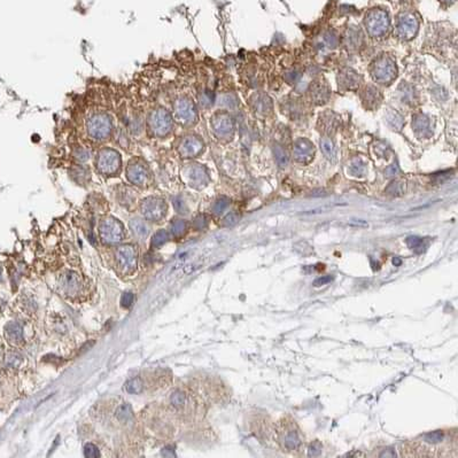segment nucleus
<instances>
[{"label":"nucleus","instance_id":"f257e3e1","mask_svg":"<svg viewBox=\"0 0 458 458\" xmlns=\"http://www.w3.org/2000/svg\"><path fill=\"white\" fill-rule=\"evenodd\" d=\"M86 130L94 140H105L112 135L113 122L106 114H94L86 123Z\"/></svg>","mask_w":458,"mask_h":458},{"label":"nucleus","instance_id":"f03ea898","mask_svg":"<svg viewBox=\"0 0 458 458\" xmlns=\"http://www.w3.org/2000/svg\"><path fill=\"white\" fill-rule=\"evenodd\" d=\"M150 131L157 137H166L172 130V117L167 109L159 107L150 112L148 116Z\"/></svg>","mask_w":458,"mask_h":458},{"label":"nucleus","instance_id":"7ed1b4c3","mask_svg":"<svg viewBox=\"0 0 458 458\" xmlns=\"http://www.w3.org/2000/svg\"><path fill=\"white\" fill-rule=\"evenodd\" d=\"M99 235L105 244H118L124 238V227L118 219L106 217L100 223Z\"/></svg>","mask_w":458,"mask_h":458},{"label":"nucleus","instance_id":"20e7f679","mask_svg":"<svg viewBox=\"0 0 458 458\" xmlns=\"http://www.w3.org/2000/svg\"><path fill=\"white\" fill-rule=\"evenodd\" d=\"M173 116L176 121L184 125L193 124L198 118L195 105L189 98H180L173 104Z\"/></svg>","mask_w":458,"mask_h":458},{"label":"nucleus","instance_id":"39448f33","mask_svg":"<svg viewBox=\"0 0 458 458\" xmlns=\"http://www.w3.org/2000/svg\"><path fill=\"white\" fill-rule=\"evenodd\" d=\"M365 27L372 37H380L387 33L389 19L386 12L381 10L371 11L365 17Z\"/></svg>","mask_w":458,"mask_h":458},{"label":"nucleus","instance_id":"423d86ee","mask_svg":"<svg viewBox=\"0 0 458 458\" xmlns=\"http://www.w3.org/2000/svg\"><path fill=\"white\" fill-rule=\"evenodd\" d=\"M121 155L112 148L100 150L97 157V169L104 175H113L121 167Z\"/></svg>","mask_w":458,"mask_h":458},{"label":"nucleus","instance_id":"0eeeda50","mask_svg":"<svg viewBox=\"0 0 458 458\" xmlns=\"http://www.w3.org/2000/svg\"><path fill=\"white\" fill-rule=\"evenodd\" d=\"M141 213L144 217L149 221L158 222L164 217L167 214V203L166 201L157 196H149L141 201L140 205Z\"/></svg>","mask_w":458,"mask_h":458},{"label":"nucleus","instance_id":"6e6552de","mask_svg":"<svg viewBox=\"0 0 458 458\" xmlns=\"http://www.w3.org/2000/svg\"><path fill=\"white\" fill-rule=\"evenodd\" d=\"M396 76V66L387 57L380 58L374 62L372 77L381 84H389Z\"/></svg>","mask_w":458,"mask_h":458},{"label":"nucleus","instance_id":"1a4fd4ad","mask_svg":"<svg viewBox=\"0 0 458 458\" xmlns=\"http://www.w3.org/2000/svg\"><path fill=\"white\" fill-rule=\"evenodd\" d=\"M417 31H418V21L414 14L404 13L398 16L396 24V34L398 37L404 40L411 39L415 37Z\"/></svg>","mask_w":458,"mask_h":458},{"label":"nucleus","instance_id":"9d476101","mask_svg":"<svg viewBox=\"0 0 458 458\" xmlns=\"http://www.w3.org/2000/svg\"><path fill=\"white\" fill-rule=\"evenodd\" d=\"M148 168L146 167V164L137 161V160H132L126 167V177L128 181L132 184L141 186L144 185L148 180Z\"/></svg>","mask_w":458,"mask_h":458},{"label":"nucleus","instance_id":"9b49d317","mask_svg":"<svg viewBox=\"0 0 458 458\" xmlns=\"http://www.w3.org/2000/svg\"><path fill=\"white\" fill-rule=\"evenodd\" d=\"M116 259L118 265L124 272L134 271L137 267V251L134 246L125 245L117 249Z\"/></svg>","mask_w":458,"mask_h":458},{"label":"nucleus","instance_id":"f8f14e48","mask_svg":"<svg viewBox=\"0 0 458 458\" xmlns=\"http://www.w3.org/2000/svg\"><path fill=\"white\" fill-rule=\"evenodd\" d=\"M180 153L184 158H195L202 152L203 143L199 137L196 136H186L180 143Z\"/></svg>","mask_w":458,"mask_h":458},{"label":"nucleus","instance_id":"ddd939ff","mask_svg":"<svg viewBox=\"0 0 458 458\" xmlns=\"http://www.w3.org/2000/svg\"><path fill=\"white\" fill-rule=\"evenodd\" d=\"M212 125L215 135L217 137H221V138L231 136L233 134V129H235V123H233L232 118L226 115V114L215 115L212 121Z\"/></svg>","mask_w":458,"mask_h":458},{"label":"nucleus","instance_id":"4468645a","mask_svg":"<svg viewBox=\"0 0 458 458\" xmlns=\"http://www.w3.org/2000/svg\"><path fill=\"white\" fill-rule=\"evenodd\" d=\"M185 176L190 184L194 187H202L208 183V173L199 164H190L185 168Z\"/></svg>","mask_w":458,"mask_h":458},{"label":"nucleus","instance_id":"2eb2a0df","mask_svg":"<svg viewBox=\"0 0 458 458\" xmlns=\"http://www.w3.org/2000/svg\"><path fill=\"white\" fill-rule=\"evenodd\" d=\"M60 287L61 290L68 295H76L81 291V279L80 276L75 272L67 271L60 277Z\"/></svg>","mask_w":458,"mask_h":458},{"label":"nucleus","instance_id":"dca6fc26","mask_svg":"<svg viewBox=\"0 0 458 458\" xmlns=\"http://www.w3.org/2000/svg\"><path fill=\"white\" fill-rule=\"evenodd\" d=\"M293 153H294V159L297 162L307 163L314 158V145L307 139H299L294 145Z\"/></svg>","mask_w":458,"mask_h":458},{"label":"nucleus","instance_id":"f3484780","mask_svg":"<svg viewBox=\"0 0 458 458\" xmlns=\"http://www.w3.org/2000/svg\"><path fill=\"white\" fill-rule=\"evenodd\" d=\"M281 441L283 443L284 448L288 449V450H296L297 448L301 446V438L299 433L296 432L294 428L287 427L282 433Z\"/></svg>","mask_w":458,"mask_h":458},{"label":"nucleus","instance_id":"a211bd4d","mask_svg":"<svg viewBox=\"0 0 458 458\" xmlns=\"http://www.w3.org/2000/svg\"><path fill=\"white\" fill-rule=\"evenodd\" d=\"M360 76L350 69L342 71L340 77H339V85L346 90H352L357 88L360 85Z\"/></svg>","mask_w":458,"mask_h":458},{"label":"nucleus","instance_id":"6ab92c4d","mask_svg":"<svg viewBox=\"0 0 458 458\" xmlns=\"http://www.w3.org/2000/svg\"><path fill=\"white\" fill-rule=\"evenodd\" d=\"M362 98H363V103L366 107L374 108L379 106L383 97L381 93L377 89L373 88V86H366L363 94H362Z\"/></svg>","mask_w":458,"mask_h":458},{"label":"nucleus","instance_id":"aec40b11","mask_svg":"<svg viewBox=\"0 0 458 458\" xmlns=\"http://www.w3.org/2000/svg\"><path fill=\"white\" fill-rule=\"evenodd\" d=\"M329 97V91L328 88L323 83H316L315 85L311 86V98L315 103L317 104H324L327 101Z\"/></svg>","mask_w":458,"mask_h":458},{"label":"nucleus","instance_id":"412c9836","mask_svg":"<svg viewBox=\"0 0 458 458\" xmlns=\"http://www.w3.org/2000/svg\"><path fill=\"white\" fill-rule=\"evenodd\" d=\"M129 225H130L131 231L134 232V235L140 238V239H145V238L148 236L149 228L147 226V224H146L144 221H141V219H139V218L131 219Z\"/></svg>","mask_w":458,"mask_h":458},{"label":"nucleus","instance_id":"4be33fe9","mask_svg":"<svg viewBox=\"0 0 458 458\" xmlns=\"http://www.w3.org/2000/svg\"><path fill=\"white\" fill-rule=\"evenodd\" d=\"M5 331L7 337L10 338V340L20 342L23 339V328L21 325L16 322H11L6 325Z\"/></svg>","mask_w":458,"mask_h":458},{"label":"nucleus","instance_id":"5701e85b","mask_svg":"<svg viewBox=\"0 0 458 458\" xmlns=\"http://www.w3.org/2000/svg\"><path fill=\"white\" fill-rule=\"evenodd\" d=\"M412 124H414V129L418 135H421V136L428 135L429 123H428V120L426 116H424V115L416 116Z\"/></svg>","mask_w":458,"mask_h":458},{"label":"nucleus","instance_id":"b1692460","mask_svg":"<svg viewBox=\"0 0 458 458\" xmlns=\"http://www.w3.org/2000/svg\"><path fill=\"white\" fill-rule=\"evenodd\" d=\"M320 148H322L323 153L325 157H326L328 160L331 161H334L336 160V149H334V145L332 143V140L328 138V137H323L320 139Z\"/></svg>","mask_w":458,"mask_h":458},{"label":"nucleus","instance_id":"393cba45","mask_svg":"<svg viewBox=\"0 0 458 458\" xmlns=\"http://www.w3.org/2000/svg\"><path fill=\"white\" fill-rule=\"evenodd\" d=\"M421 439H423V442L434 446V444L441 443L443 441L444 433H443V430H433V432L424 434L423 437H421Z\"/></svg>","mask_w":458,"mask_h":458},{"label":"nucleus","instance_id":"a878e982","mask_svg":"<svg viewBox=\"0 0 458 458\" xmlns=\"http://www.w3.org/2000/svg\"><path fill=\"white\" fill-rule=\"evenodd\" d=\"M116 417L118 420L122 421V423H125V421L130 420L132 418L131 405L128 404V403H123V404L118 406V409L116 410Z\"/></svg>","mask_w":458,"mask_h":458},{"label":"nucleus","instance_id":"bb28decb","mask_svg":"<svg viewBox=\"0 0 458 458\" xmlns=\"http://www.w3.org/2000/svg\"><path fill=\"white\" fill-rule=\"evenodd\" d=\"M186 227H187L186 222L184 221V219H181V218L173 219L170 224L171 232L175 237H182L183 235H184V233L186 232Z\"/></svg>","mask_w":458,"mask_h":458},{"label":"nucleus","instance_id":"cd10ccee","mask_svg":"<svg viewBox=\"0 0 458 458\" xmlns=\"http://www.w3.org/2000/svg\"><path fill=\"white\" fill-rule=\"evenodd\" d=\"M125 389L130 394H140L143 392V381H141L140 378L130 379L125 384Z\"/></svg>","mask_w":458,"mask_h":458},{"label":"nucleus","instance_id":"c85d7f7f","mask_svg":"<svg viewBox=\"0 0 458 458\" xmlns=\"http://www.w3.org/2000/svg\"><path fill=\"white\" fill-rule=\"evenodd\" d=\"M406 245L410 249H414L417 253H421L423 251V239L419 237H409L406 238Z\"/></svg>","mask_w":458,"mask_h":458},{"label":"nucleus","instance_id":"c756f323","mask_svg":"<svg viewBox=\"0 0 458 458\" xmlns=\"http://www.w3.org/2000/svg\"><path fill=\"white\" fill-rule=\"evenodd\" d=\"M169 239V235L166 230H159L155 233L153 239H152V246L153 247H160L163 244H166Z\"/></svg>","mask_w":458,"mask_h":458},{"label":"nucleus","instance_id":"7c9ffc66","mask_svg":"<svg viewBox=\"0 0 458 458\" xmlns=\"http://www.w3.org/2000/svg\"><path fill=\"white\" fill-rule=\"evenodd\" d=\"M274 158H276L277 163L281 167L287 166V163H288L287 154L285 150H284V148L281 147V146H276V147H274Z\"/></svg>","mask_w":458,"mask_h":458},{"label":"nucleus","instance_id":"2f4dec72","mask_svg":"<svg viewBox=\"0 0 458 458\" xmlns=\"http://www.w3.org/2000/svg\"><path fill=\"white\" fill-rule=\"evenodd\" d=\"M228 205H230V201H228V199L219 198L213 206V213L215 215H221L224 210L227 208Z\"/></svg>","mask_w":458,"mask_h":458},{"label":"nucleus","instance_id":"473e14b6","mask_svg":"<svg viewBox=\"0 0 458 458\" xmlns=\"http://www.w3.org/2000/svg\"><path fill=\"white\" fill-rule=\"evenodd\" d=\"M74 157H75V159H76V161H77V162L85 163L86 161H88V160H90V158H91V153H90V150H88L86 148L80 147V148H77V149L75 150Z\"/></svg>","mask_w":458,"mask_h":458},{"label":"nucleus","instance_id":"72a5a7b5","mask_svg":"<svg viewBox=\"0 0 458 458\" xmlns=\"http://www.w3.org/2000/svg\"><path fill=\"white\" fill-rule=\"evenodd\" d=\"M186 396L184 393L182 392H175L171 395V404L175 408H181L185 404Z\"/></svg>","mask_w":458,"mask_h":458},{"label":"nucleus","instance_id":"f704fd0d","mask_svg":"<svg viewBox=\"0 0 458 458\" xmlns=\"http://www.w3.org/2000/svg\"><path fill=\"white\" fill-rule=\"evenodd\" d=\"M255 106H256L255 107L256 111L258 112L265 113L268 109H270V107H271V104H270V100L268 99V97H263V98H258Z\"/></svg>","mask_w":458,"mask_h":458},{"label":"nucleus","instance_id":"c9c22d12","mask_svg":"<svg viewBox=\"0 0 458 458\" xmlns=\"http://www.w3.org/2000/svg\"><path fill=\"white\" fill-rule=\"evenodd\" d=\"M387 192L392 195H400L404 192V185L401 182H394L388 186Z\"/></svg>","mask_w":458,"mask_h":458},{"label":"nucleus","instance_id":"e433bc0d","mask_svg":"<svg viewBox=\"0 0 458 458\" xmlns=\"http://www.w3.org/2000/svg\"><path fill=\"white\" fill-rule=\"evenodd\" d=\"M84 455H85V457H89V458H95V457H99L100 453H99L98 448L95 447L93 443H86L84 447Z\"/></svg>","mask_w":458,"mask_h":458},{"label":"nucleus","instance_id":"4c0bfd02","mask_svg":"<svg viewBox=\"0 0 458 458\" xmlns=\"http://www.w3.org/2000/svg\"><path fill=\"white\" fill-rule=\"evenodd\" d=\"M219 105H221V106H224V107H227V108H235V106H236V99L232 97V95H230V94H226V95H222L221 98H219Z\"/></svg>","mask_w":458,"mask_h":458},{"label":"nucleus","instance_id":"58836bf2","mask_svg":"<svg viewBox=\"0 0 458 458\" xmlns=\"http://www.w3.org/2000/svg\"><path fill=\"white\" fill-rule=\"evenodd\" d=\"M207 224L208 219L205 215H199V216H196L193 221V225L196 230H203V228L207 227Z\"/></svg>","mask_w":458,"mask_h":458},{"label":"nucleus","instance_id":"ea45409f","mask_svg":"<svg viewBox=\"0 0 458 458\" xmlns=\"http://www.w3.org/2000/svg\"><path fill=\"white\" fill-rule=\"evenodd\" d=\"M239 215H237V214H235V213H231V214H228V215H226L225 217H224V219H223V225H225V226H233L235 225V224H237L238 223V221H239Z\"/></svg>","mask_w":458,"mask_h":458},{"label":"nucleus","instance_id":"a19ab883","mask_svg":"<svg viewBox=\"0 0 458 458\" xmlns=\"http://www.w3.org/2000/svg\"><path fill=\"white\" fill-rule=\"evenodd\" d=\"M322 452V444H320L318 441H315L314 443H311L310 444V447H309V452H308V455L311 457H315V456H318L319 453Z\"/></svg>","mask_w":458,"mask_h":458},{"label":"nucleus","instance_id":"79ce46f5","mask_svg":"<svg viewBox=\"0 0 458 458\" xmlns=\"http://www.w3.org/2000/svg\"><path fill=\"white\" fill-rule=\"evenodd\" d=\"M213 101H214V94L213 93L205 92V93L201 94L200 103H201V105H202V106L208 107V106H210V105L213 104Z\"/></svg>","mask_w":458,"mask_h":458},{"label":"nucleus","instance_id":"37998d69","mask_svg":"<svg viewBox=\"0 0 458 458\" xmlns=\"http://www.w3.org/2000/svg\"><path fill=\"white\" fill-rule=\"evenodd\" d=\"M134 299H135V296L130 292L125 293V294H123L122 299H121L122 307H124V308H129V307H131V304L134 303Z\"/></svg>","mask_w":458,"mask_h":458},{"label":"nucleus","instance_id":"c03bdc74","mask_svg":"<svg viewBox=\"0 0 458 458\" xmlns=\"http://www.w3.org/2000/svg\"><path fill=\"white\" fill-rule=\"evenodd\" d=\"M6 363L14 368V366H17L21 363V356L16 354H10L6 357Z\"/></svg>","mask_w":458,"mask_h":458},{"label":"nucleus","instance_id":"a18cd8bd","mask_svg":"<svg viewBox=\"0 0 458 458\" xmlns=\"http://www.w3.org/2000/svg\"><path fill=\"white\" fill-rule=\"evenodd\" d=\"M351 172L357 176L361 175V173H363L364 172V164L361 161H359V160H356V161L351 164Z\"/></svg>","mask_w":458,"mask_h":458},{"label":"nucleus","instance_id":"49530a36","mask_svg":"<svg viewBox=\"0 0 458 458\" xmlns=\"http://www.w3.org/2000/svg\"><path fill=\"white\" fill-rule=\"evenodd\" d=\"M173 207H175V209L177 210L178 213H182V214L186 213V207H185V205H184V202H183V200L181 198H175V199H173Z\"/></svg>","mask_w":458,"mask_h":458},{"label":"nucleus","instance_id":"de8ad7c7","mask_svg":"<svg viewBox=\"0 0 458 458\" xmlns=\"http://www.w3.org/2000/svg\"><path fill=\"white\" fill-rule=\"evenodd\" d=\"M332 277L331 276H323V277H319V278H317L316 279V281L314 282V286L315 287H320V286H323V285H326V284H328V283H331L332 282Z\"/></svg>","mask_w":458,"mask_h":458},{"label":"nucleus","instance_id":"09e8293b","mask_svg":"<svg viewBox=\"0 0 458 458\" xmlns=\"http://www.w3.org/2000/svg\"><path fill=\"white\" fill-rule=\"evenodd\" d=\"M379 457H395V452L392 448H387L383 450L381 453H379Z\"/></svg>","mask_w":458,"mask_h":458},{"label":"nucleus","instance_id":"8fccbe9b","mask_svg":"<svg viewBox=\"0 0 458 458\" xmlns=\"http://www.w3.org/2000/svg\"><path fill=\"white\" fill-rule=\"evenodd\" d=\"M393 263L395 264V265H400L401 263H402V261L398 259V258H394V260H393Z\"/></svg>","mask_w":458,"mask_h":458},{"label":"nucleus","instance_id":"3c124183","mask_svg":"<svg viewBox=\"0 0 458 458\" xmlns=\"http://www.w3.org/2000/svg\"><path fill=\"white\" fill-rule=\"evenodd\" d=\"M441 2L444 3V4H451V3L455 2V0H441Z\"/></svg>","mask_w":458,"mask_h":458}]
</instances>
